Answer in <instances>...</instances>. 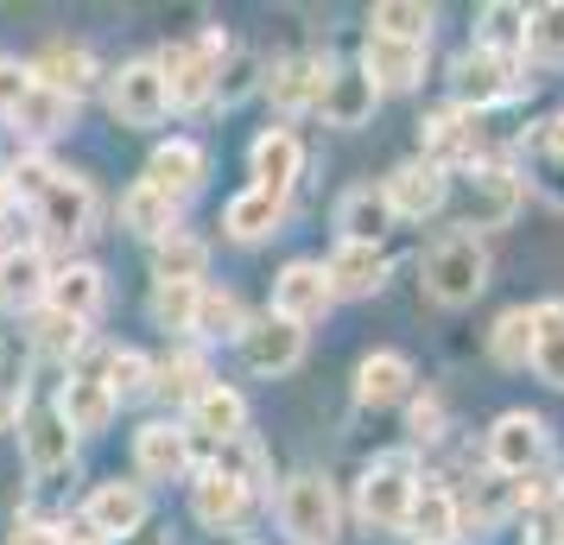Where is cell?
Here are the masks:
<instances>
[{"instance_id":"22","label":"cell","mask_w":564,"mask_h":545,"mask_svg":"<svg viewBox=\"0 0 564 545\" xmlns=\"http://www.w3.org/2000/svg\"><path fill=\"white\" fill-rule=\"evenodd\" d=\"M457 494L451 489H437V482H419V494H412V508H406V526L400 533H412V545H451L457 539Z\"/></svg>"},{"instance_id":"50","label":"cell","mask_w":564,"mask_h":545,"mask_svg":"<svg viewBox=\"0 0 564 545\" xmlns=\"http://www.w3.org/2000/svg\"><path fill=\"white\" fill-rule=\"evenodd\" d=\"M539 190L564 209V159H545V172H539Z\"/></svg>"},{"instance_id":"46","label":"cell","mask_w":564,"mask_h":545,"mask_svg":"<svg viewBox=\"0 0 564 545\" xmlns=\"http://www.w3.org/2000/svg\"><path fill=\"white\" fill-rule=\"evenodd\" d=\"M83 342H89L83 324H70V317H57V312L39 317V349H45V356H77Z\"/></svg>"},{"instance_id":"19","label":"cell","mask_w":564,"mask_h":545,"mask_svg":"<svg viewBox=\"0 0 564 545\" xmlns=\"http://www.w3.org/2000/svg\"><path fill=\"white\" fill-rule=\"evenodd\" d=\"M133 464H140L147 482H172V476H184V469H191V432L165 425V418L140 425V438H133Z\"/></svg>"},{"instance_id":"16","label":"cell","mask_w":564,"mask_h":545,"mask_svg":"<svg viewBox=\"0 0 564 545\" xmlns=\"http://www.w3.org/2000/svg\"><path fill=\"white\" fill-rule=\"evenodd\" d=\"M26 70H32V83H39V89H57V96H70V102H77L83 89L96 83V57H89V45L52 39V45H45V52L32 57Z\"/></svg>"},{"instance_id":"45","label":"cell","mask_w":564,"mask_h":545,"mask_svg":"<svg viewBox=\"0 0 564 545\" xmlns=\"http://www.w3.org/2000/svg\"><path fill=\"white\" fill-rule=\"evenodd\" d=\"M20 413H26V374H20V356L0 342V432H7Z\"/></svg>"},{"instance_id":"37","label":"cell","mask_w":564,"mask_h":545,"mask_svg":"<svg viewBox=\"0 0 564 545\" xmlns=\"http://www.w3.org/2000/svg\"><path fill=\"white\" fill-rule=\"evenodd\" d=\"M476 45H482V52H501V57H520L527 52V7H508V0L482 7V32H476Z\"/></svg>"},{"instance_id":"7","label":"cell","mask_w":564,"mask_h":545,"mask_svg":"<svg viewBox=\"0 0 564 545\" xmlns=\"http://www.w3.org/2000/svg\"><path fill=\"white\" fill-rule=\"evenodd\" d=\"M520 197H527V184L501 159H476L469 165V229H508Z\"/></svg>"},{"instance_id":"9","label":"cell","mask_w":564,"mask_h":545,"mask_svg":"<svg viewBox=\"0 0 564 545\" xmlns=\"http://www.w3.org/2000/svg\"><path fill=\"white\" fill-rule=\"evenodd\" d=\"M39 222H45L52 241H83V235H96V190H89V178L57 172L52 190L39 197Z\"/></svg>"},{"instance_id":"40","label":"cell","mask_w":564,"mask_h":545,"mask_svg":"<svg viewBox=\"0 0 564 545\" xmlns=\"http://www.w3.org/2000/svg\"><path fill=\"white\" fill-rule=\"evenodd\" d=\"M368 26L381 32V39H406V45H425V39H432V7H419V0H381Z\"/></svg>"},{"instance_id":"26","label":"cell","mask_w":564,"mask_h":545,"mask_svg":"<svg viewBox=\"0 0 564 545\" xmlns=\"http://www.w3.org/2000/svg\"><path fill=\"white\" fill-rule=\"evenodd\" d=\"M45 286H52V266H45L39 248H7L0 254V305L7 312H32L45 298Z\"/></svg>"},{"instance_id":"44","label":"cell","mask_w":564,"mask_h":545,"mask_svg":"<svg viewBox=\"0 0 564 545\" xmlns=\"http://www.w3.org/2000/svg\"><path fill=\"white\" fill-rule=\"evenodd\" d=\"M197 298H204V286L165 280V286H153V317L165 324V330H191V324H197Z\"/></svg>"},{"instance_id":"48","label":"cell","mask_w":564,"mask_h":545,"mask_svg":"<svg viewBox=\"0 0 564 545\" xmlns=\"http://www.w3.org/2000/svg\"><path fill=\"white\" fill-rule=\"evenodd\" d=\"M52 165H45V159H20V165H13V172H7V184H13V197H32V204H39V197H45V190H52Z\"/></svg>"},{"instance_id":"47","label":"cell","mask_w":564,"mask_h":545,"mask_svg":"<svg viewBox=\"0 0 564 545\" xmlns=\"http://www.w3.org/2000/svg\"><path fill=\"white\" fill-rule=\"evenodd\" d=\"M32 96V70L20 57H0V121H13V108Z\"/></svg>"},{"instance_id":"14","label":"cell","mask_w":564,"mask_h":545,"mask_svg":"<svg viewBox=\"0 0 564 545\" xmlns=\"http://www.w3.org/2000/svg\"><path fill=\"white\" fill-rule=\"evenodd\" d=\"M381 190H387V209H393V216L425 222L432 209H444V190H451V178H444V165L419 159V165H400V172L381 184Z\"/></svg>"},{"instance_id":"49","label":"cell","mask_w":564,"mask_h":545,"mask_svg":"<svg viewBox=\"0 0 564 545\" xmlns=\"http://www.w3.org/2000/svg\"><path fill=\"white\" fill-rule=\"evenodd\" d=\"M437 432H444V406H437L432 393H425V400H412V438H419V444H432Z\"/></svg>"},{"instance_id":"51","label":"cell","mask_w":564,"mask_h":545,"mask_svg":"<svg viewBox=\"0 0 564 545\" xmlns=\"http://www.w3.org/2000/svg\"><path fill=\"white\" fill-rule=\"evenodd\" d=\"M539 153H545V159H564V115H552V121L539 128Z\"/></svg>"},{"instance_id":"20","label":"cell","mask_w":564,"mask_h":545,"mask_svg":"<svg viewBox=\"0 0 564 545\" xmlns=\"http://www.w3.org/2000/svg\"><path fill=\"white\" fill-rule=\"evenodd\" d=\"M324 280H330V298H368L387 280V254L368 248V241H343L330 254V266H324Z\"/></svg>"},{"instance_id":"6","label":"cell","mask_w":564,"mask_h":545,"mask_svg":"<svg viewBox=\"0 0 564 545\" xmlns=\"http://www.w3.org/2000/svg\"><path fill=\"white\" fill-rule=\"evenodd\" d=\"M545 457H552V438H545V425H539L533 413L495 418V432H488V469H501V476H533Z\"/></svg>"},{"instance_id":"12","label":"cell","mask_w":564,"mask_h":545,"mask_svg":"<svg viewBox=\"0 0 564 545\" xmlns=\"http://www.w3.org/2000/svg\"><path fill=\"white\" fill-rule=\"evenodd\" d=\"M513 89H520V57H501V52H476L457 64V102L463 115L469 108H488V102H508Z\"/></svg>"},{"instance_id":"34","label":"cell","mask_w":564,"mask_h":545,"mask_svg":"<svg viewBox=\"0 0 564 545\" xmlns=\"http://www.w3.org/2000/svg\"><path fill=\"white\" fill-rule=\"evenodd\" d=\"M70 121H77V102L57 96V89H39V83H32L26 102L13 108V128L26 133V140H52V133H64Z\"/></svg>"},{"instance_id":"15","label":"cell","mask_w":564,"mask_h":545,"mask_svg":"<svg viewBox=\"0 0 564 545\" xmlns=\"http://www.w3.org/2000/svg\"><path fill=\"white\" fill-rule=\"evenodd\" d=\"M361 77L375 83V89H412V83L425 77V45L368 32V45H361Z\"/></svg>"},{"instance_id":"29","label":"cell","mask_w":564,"mask_h":545,"mask_svg":"<svg viewBox=\"0 0 564 545\" xmlns=\"http://www.w3.org/2000/svg\"><path fill=\"white\" fill-rule=\"evenodd\" d=\"M324 83H330V64H317V57H285V64H273V102L285 108V115H299V108H317V96H324Z\"/></svg>"},{"instance_id":"27","label":"cell","mask_w":564,"mask_h":545,"mask_svg":"<svg viewBox=\"0 0 564 545\" xmlns=\"http://www.w3.org/2000/svg\"><path fill=\"white\" fill-rule=\"evenodd\" d=\"M248 165H254L260 190H273V197H285L292 190V178H299V165H305V153H299V140L285 128H267L254 140V153H248Z\"/></svg>"},{"instance_id":"30","label":"cell","mask_w":564,"mask_h":545,"mask_svg":"<svg viewBox=\"0 0 564 545\" xmlns=\"http://www.w3.org/2000/svg\"><path fill=\"white\" fill-rule=\"evenodd\" d=\"M57 413H64L70 432H102L108 418H115V400H108L102 374H70L64 393H57Z\"/></svg>"},{"instance_id":"52","label":"cell","mask_w":564,"mask_h":545,"mask_svg":"<svg viewBox=\"0 0 564 545\" xmlns=\"http://www.w3.org/2000/svg\"><path fill=\"white\" fill-rule=\"evenodd\" d=\"M115 545H165V533H153V526H140V533H128V539H115Z\"/></svg>"},{"instance_id":"36","label":"cell","mask_w":564,"mask_h":545,"mask_svg":"<svg viewBox=\"0 0 564 545\" xmlns=\"http://www.w3.org/2000/svg\"><path fill=\"white\" fill-rule=\"evenodd\" d=\"M533 368L545 388H564V305H533Z\"/></svg>"},{"instance_id":"2","label":"cell","mask_w":564,"mask_h":545,"mask_svg":"<svg viewBox=\"0 0 564 545\" xmlns=\"http://www.w3.org/2000/svg\"><path fill=\"white\" fill-rule=\"evenodd\" d=\"M223 57H229V39L223 32H204L191 45H165L153 64H159V77H165V96L178 108H197L223 89Z\"/></svg>"},{"instance_id":"4","label":"cell","mask_w":564,"mask_h":545,"mask_svg":"<svg viewBox=\"0 0 564 545\" xmlns=\"http://www.w3.org/2000/svg\"><path fill=\"white\" fill-rule=\"evenodd\" d=\"M108 108H115V121H128V128H159V121H165L172 96H165V77H159L153 57H133V64H121V70L108 77Z\"/></svg>"},{"instance_id":"43","label":"cell","mask_w":564,"mask_h":545,"mask_svg":"<svg viewBox=\"0 0 564 545\" xmlns=\"http://www.w3.org/2000/svg\"><path fill=\"white\" fill-rule=\"evenodd\" d=\"M527 52H533L539 64H564V0L527 13Z\"/></svg>"},{"instance_id":"18","label":"cell","mask_w":564,"mask_h":545,"mask_svg":"<svg viewBox=\"0 0 564 545\" xmlns=\"http://www.w3.org/2000/svg\"><path fill=\"white\" fill-rule=\"evenodd\" d=\"M45 298H52V312L57 317H70V324H96V312H102V273L89 266V260H70V266H57L52 273V286H45Z\"/></svg>"},{"instance_id":"8","label":"cell","mask_w":564,"mask_h":545,"mask_svg":"<svg viewBox=\"0 0 564 545\" xmlns=\"http://www.w3.org/2000/svg\"><path fill=\"white\" fill-rule=\"evenodd\" d=\"M20 450H26L32 476H64L70 457H77V432L64 425L57 406H26L20 413Z\"/></svg>"},{"instance_id":"3","label":"cell","mask_w":564,"mask_h":545,"mask_svg":"<svg viewBox=\"0 0 564 545\" xmlns=\"http://www.w3.org/2000/svg\"><path fill=\"white\" fill-rule=\"evenodd\" d=\"M280 526L299 545H330L336 526H343V501L324 476H292L280 489Z\"/></svg>"},{"instance_id":"25","label":"cell","mask_w":564,"mask_h":545,"mask_svg":"<svg viewBox=\"0 0 564 545\" xmlns=\"http://www.w3.org/2000/svg\"><path fill=\"white\" fill-rule=\"evenodd\" d=\"M375 102H381V89L361 70H330L324 96H317V115H324V128H361L375 115Z\"/></svg>"},{"instance_id":"10","label":"cell","mask_w":564,"mask_h":545,"mask_svg":"<svg viewBox=\"0 0 564 545\" xmlns=\"http://www.w3.org/2000/svg\"><path fill=\"white\" fill-rule=\"evenodd\" d=\"M330 280H324V266L317 260H292L280 280H273V317H285V324H317V317L330 312Z\"/></svg>"},{"instance_id":"31","label":"cell","mask_w":564,"mask_h":545,"mask_svg":"<svg viewBox=\"0 0 564 545\" xmlns=\"http://www.w3.org/2000/svg\"><path fill=\"white\" fill-rule=\"evenodd\" d=\"M204 266H209V248L197 241V235H159L153 241V273H159V286L165 280H178V286H204Z\"/></svg>"},{"instance_id":"13","label":"cell","mask_w":564,"mask_h":545,"mask_svg":"<svg viewBox=\"0 0 564 545\" xmlns=\"http://www.w3.org/2000/svg\"><path fill=\"white\" fill-rule=\"evenodd\" d=\"M83 526L96 533V539H128L147 526V494L133 489V482H102V489L89 494V508H83Z\"/></svg>"},{"instance_id":"1","label":"cell","mask_w":564,"mask_h":545,"mask_svg":"<svg viewBox=\"0 0 564 545\" xmlns=\"http://www.w3.org/2000/svg\"><path fill=\"white\" fill-rule=\"evenodd\" d=\"M419 273H425V292L437 305H476V292L488 286V248L476 235H444L425 248Z\"/></svg>"},{"instance_id":"39","label":"cell","mask_w":564,"mask_h":545,"mask_svg":"<svg viewBox=\"0 0 564 545\" xmlns=\"http://www.w3.org/2000/svg\"><path fill=\"white\" fill-rule=\"evenodd\" d=\"M488 356L501 368H527L533 362V312H501L488 330Z\"/></svg>"},{"instance_id":"17","label":"cell","mask_w":564,"mask_h":545,"mask_svg":"<svg viewBox=\"0 0 564 545\" xmlns=\"http://www.w3.org/2000/svg\"><path fill=\"white\" fill-rule=\"evenodd\" d=\"M248 482L241 476H229L223 464H209L197 469V482H191V514L204 520V526H235V520L248 514Z\"/></svg>"},{"instance_id":"21","label":"cell","mask_w":564,"mask_h":545,"mask_svg":"<svg viewBox=\"0 0 564 545\" xmlns=\"http://www.w3.org/2000/svg\"><path fill=\"white\" fill-rule=\"evenodd\" d=\"M191 432L209 438V444H235L248 432V400L235 388H223V381H209V388L191 400Z\"/></svg>"},{"instance_id":"24","label":"cell","mask_w":564,"mask_h":545,"mask_svg":"<svg viewBox=\"0 0 564 545\" xmlns=\"http://www.w3.org/2000/svg\"><path fill=\"white\" fill-rule=\"evenodd\" d=\"M387 222H393V209H387L381 184H349V190L336 197V229H343V241H368V248H381Z\"/></svg>"},{"instance_id":"42","label":"cell","mask_w":564,"mask_h":545,"mask_svg":"<svg viewBox=\"0 0 564 545\" xmlns=\"http://www.w3.org/2000/svg\"><path fill=\"white\" fill-rule=\"evenodd\" d=\"M191 330H197V337H241V330H248V317H241V298H235V292H209L204 286V298H197V324H191Z\"/></svg>"},{"instance_id":"5","label":"cell","mask_w":564,"mask_h":545,"mask_svg":"<svg viewBox=\"0 0 564 545\" xmlns=\"http://www.w3.org/2000/svg\"><path fill=\"white\" fill-rule=\"evenodd\" d=\"M412 494H419V476H412V469L393 457V464H375L368 476H361L356 514L368 520V526H387V533H400V526H406Z\"/></svg>"},{"instance_id":"28","label":"cell","mask_w":564,"mask_h":545,"mask_svg":"<svg viewBox=\"0 0 564 545\" xmlns=\"http://www.w3.org/2000/svg\"><path fill=\"white\" fill-rule=\"evenodd\" d=\"M285 222V197H273V190H241V197H229V209H223V229L235 235V241H267V235Z\"/></svg>"},{"instance_id":"11","label":"cell","mask_w":564,"mask_h":545,"mask_svg":"<svg viewBox=\"0 0 564 545\" xmlns=\"http://www.w3.org/2000/svg\"><path fill=\"white\" fill-rule=\"evenodd\" d=\"M241 362L254 368V374H292L299 368V356H305V330L299 324H285V317H260V324H248L241 330Z\"/></svg>"},{"instance_id":"23","label":"cell","mask_w":564,"mask_h":545,"mask_svg":"<svg viewBox=\"0 0 564 545\" xmlns=\"http://www.w3.org/2000/svg\"><path fill=\"white\" fill-rule=\"evenodd\" d=\"M204 178H209V159H204V146H191V140H165L153 153V165H147V184L165 190L172 204H184Z\"/></svg>"},{"instance_id":"33","label":"cell","mask_w":564,"mask_h":545,"mask_svg":"<svg viewBox=\"0 0 564 545\" xmlns=\"http://www.w3.org/2000/svg\"><path fill=\"white\" fill-rule=\"evenodd\" d=\"M425 146H432V165H451V159H476L482 133H476V115L463 108H437L425 121Z\"/></svg>"},{"instance_id":"32","label":"cell","mask_w":564,"mask_h":545,"mask_svg":"<svg viewBox=\"0 0 564 545\" xmlns=\"http://www.w3.org/2000/svg\"><path fill=\"white\" fill-rule=\"evenodd\" d=\"M406 388H412V362L393 356V349H381V356H368V362L356 368V400L361 406H393V400H406Z\"/></svg>"},{"instance_id":"53","label":"cell","mask_w":564,"mask_h":545,"mask_svg":"<svg viewBox=\"0 0 564 545\" xmlns=\"http://www.w3.org/2000/svg\"><path fill=\"white\" fill-rule=\"evenodd\" d=\"M7 209H13V184H7V172H0V222H7Z\"/></svg>"},{"instance_id":"35","label":"cell","mask_w":564,"mask_h":545,"mask_svg":"<svg viewBox=\"0 0 564 545\" xmlns=\"http://www.w3.org/2000/svg\"><path fill=\"white\" fill-rule=\"evenodd\" d=\"M121 222H128L133 235L159 241V235H172V229H178V204H172L165 190H153V184L140 178V184L128 190V197H121Z\"/></svg>"},{"instance_id":"38","label":"cell","mask_w":564,"mask_h":545,"mask_svg":"<svg viewBox=\"0 0 564 545\" xmlns=\"http://www.w3.org/2000/svg\"><path fill=\"white\" fill-rule=\"evenodd\" d=\"M102 388L115 406H128V400H140V393H153V362L140 356V349H115L102 362Z\"/></svg>"},{"instance_id":"41","label":"cell","mask_w":564,"mask_h":545,"mask_svg":"<svg viewBox=\"0 0 564 545\" xmlns=\"http://www.w3.org/2000/svg\"><path fill=\"white\" fill-rule=\"evenodd\" d=\"M209 388V368L204 356H172L165 368H153V393H165V400H178V406H191L197 393Z\"/></svg>"}]
</instances>
